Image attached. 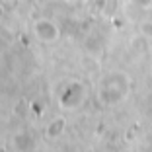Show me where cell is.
I'll return each mask as SVG.
<instances>
[{
    "label": "cell",
    "instance_id": "6da1fadb",
    "mask_svg": "<svg viewBox=\"0 0 152 152\" xmlns=\"http://www.w3.org/2000/svg\"><path fill=\"white\" fill-rule=\"evenodd\" d=\"M31 29H33V35L45 45H53L61 39V29H58V26L49 18H37L35 22H33Z\"/></svg>",
    "mask_w": 152,
    "mask_h": 152
},
{
    "label": "cell",
    "instance_id": "7a4b0ae2",
    "mask_svg": "<svg viewBox=\"0 0 152 152\" xmlns=\"http://www.w3.org/2000/svg\"><path fill=\"white\" fill-rule=\"evenodd\" d=\"M61 123H63V119H55L53 121V125L49 127V129H47V134H49V137H58V131H61Z\"/></svg>",
    "mask_w": 152,
    "mask_h": 152
}]
</instances>
